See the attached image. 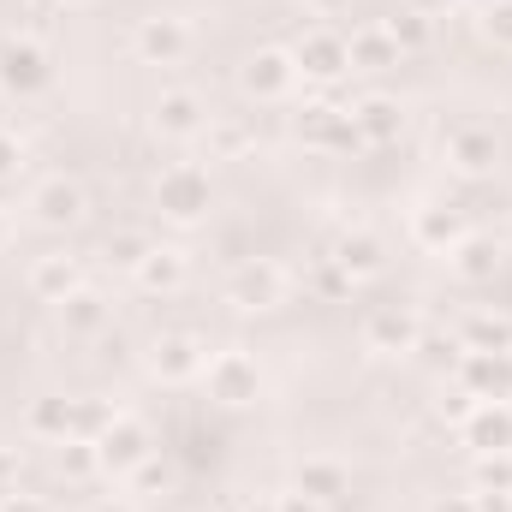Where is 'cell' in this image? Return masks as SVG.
Instances as JSON below:
<instances>
[{
	"mask_svg": "<svg viewBox=\"0 0 512 512\" xmlns=\"http://www.w3.org/2000/svg\"><path fill=\"white\" fill-rule=\"evenodd\" d=\"M197 370H203V352H197V340L173 334V340H161V346H155V376H167V382H185V376H197Z\"/></svg>",
	"mask_w": 512,
	"mask_h": 512,
	"instance_id": "e0dca14e",
	"label": "cell"
},
{
	"mask_svg": "<svg viewBox=\"0 0 512 512\" xmlns=\"http://www.w3.org/2000/svg\"><path fill=\"white\" fill-rule=\"evenodd\" d=\"M411 233H417V245H429V251H459V245H465V227H459L453 209H423V215L411 221Z\"/></svg>",
	"mask_w": 512,
	"mask_h": 512,
	"instance_id": "9a60e30c",
	"label": "cell"
},
{
	"mask_svg": "<svg viewBox=\"0 0 512 512\" xmlns=\"http://www.w3.org/2000/svg\"><path fill=\"white\" fill-rule=\"evenodd\" d=\"M429 512H477V501H465V495H453V501H435Z\"/></svg>",
	"mask_w": 512,
	"mask_h": 512,
	"instance_id": "836d02e7",
	"label": "cell"
},
{
	"mask_svg": "<svg viewBox=\"0 0 512 512\" xmlns=\"http://www.w3.org/2000/svg\"><path fill=\"white\" fill-rule=\"evenodd\" d=\"M346 54H352V66H364V72H387V66H399V42H393L387 30H358V36L346 42Z\"/></svg>",
	"mask_w": 512,
	"mask_h": 512,
	"instance_id": "ac0fdd59",
	"label": "cell"
},
{
	"mask_svg": "<svg viewBox=\"0 0 512 512\" xmlns=\"http://www.w3.org/2000/svg\"><path fill=\"white\" fill-rule=\"evenodd\" d=\"M447 161H453L459 173H489V167H495V137H489V131H477V126L453 131Z\"/></svg>",
	"mask_w": 512,
	"mask_h": 512,
	"instance_id": "5bb4252c",
	"label": "cell"
},
{
	"mask_svg": "<svg viewBox=\"0 0 512 512\" xmlns=\"http://www.w3.org/2000/svg\"><path fill=\"white\" fill-rule=\"evenodd\" d=\"M298 495H310V501H340L346 495V471L340 465H328V459H310V465H298Z\"/></svg>",
	"mask_w": 512,
	"mask_h": 512,
	"instance_id": "ffe728a7",
	"label": "cell"
},
{
	"mask_svg": "<svg viewBox=\"0 0 512 512\" xmlns=\"http://www.w3.org/2000/svg\"><path fill=\"white\" fill-rule=\"evenodd\" d=\"M0 84H6L12 96H36V90L48 84V60H42V48L24 42V36H0Z\"/></svg>",
	"mask_w": 512,
	"mask_h": 512,
	"instance_id": "7a4b0ae2",
	"label": "cell"
},
{
	"mask_svg": "<svg viewBox=\"0 0 512 512\" xmlns=\"http://www.w3.org/2000/svg\"><path fill=\"white\" fill-rule=\"evenodd\" d=\"M66 6H90V0H66Z\"/></svg>",
	"mask_w": 512,
	"mask_h": 512,
	"instance_id": "f35d334b",
	"label": "cell"
},
{
	"mask_svg": "<svg viewBox=\"0 0 512 512\" xmlns=\"http://www.w3.org/2000/svg\"><path fill=\"white\" fill-rule=\"evenodd\" d=\"M298 72H310V78H340L346 66H352V54H346V42L340 36H328V30H310L304 42H298Z\"/></svg>",
	"mask_w": 512,
	"mask_h": 512,
	"instance_id": "30bf717a",
	"label": "cell"
},
{
	"mask_svg": "<svg viewBox=\"0 0 512 512\" xmlns=\"http://www.w3.org/2000/svg\"><path fill=\"white\" fill-rule=\"evenodd\" d=\"M459 0H411V12H423V18H447Z\"/></svg>",
	"mask_w": 512,
	"mask_h": 512,
	"instance_id": "1f68e13d",
	"label": "cell"
},
{
	"mask_svg": "<svg viewBox=\"0 0 512 512\" xmlns=\"http://www.w3.org/2000/svg\"><path fill=\"white\" fill-rule=\"evenodd\" d=\"M0 512H48V507H36V501H24V495H6V501H0Z\"/></svg>",
	"mask_w": 512,
	"mask_h": 512,
	"instance_id": "e575fe53",
	"label": "cell"
},
{
	"mask_svg": "<svg viewBox=\"0 0 512 512\" xmlns=\"http://www.w3.org/2000/svg\"><path fill=\"white\" fill-rule=\"evenodd\" d=\"M30 209H36L42 227H78V221H84V191H78L72 179H48V185H36Z\"/></svg>",
	"mask_w": 512,
	"mask_h": 512,
	"instance_id": "52a82bcc",
	"label": "cell"
},
{
	"mask_svg": "<svg viewBox=\"0 0 512 512\" xmlns=\"http://www.w3.org/2000/svg\"><path fill=\"white\" fill-rule=\"evenodd\" d=\"M149 256V245L137 239V233H120V239H108V262H120V268H137Z\"/></svg>",
	"mask_w": 512,
	"mask_h": 512,
	"instance_id": "f1b7e54d",
	"label": "cell"
},
{
	"mask_svg": "<svg viewBox=\"0 0 512 512\" xmlns=\"http://www.w3.org/2000/svg\"><path fill=\"white\" fill-rule=\"evenodd\" d=\"M382 30L393 36V42H399V54H405V48H423V42H429V18H423V12H411V6H405V12H393Z\"/></svg>",
	"mask_w": 512,
	"mask_h": 512,
	"instance_id": "484cf974",
	"label": "cell"
},
{
	"mask_svg": "<svg viewBox=\"0 0 512 512\" xmlns=\"http://www.w3.org/2000/svg\"><path fill=\"white\" fill-rule=\"evenodd\" d=\"M108 322V304L96 298V292H72L66 298V328H78V334H96Z\"/></svg>",
	"mask_w": 512,
	"mask_h": 512,
	"instance_id": "cb8c5ba5",
	"label": "cell"
},
{
	"mask_svg": "<svg viewBox=\"0 0 512 512\" xmlns=\"http://www.w3.org/2000/svg\"><path fill=\"white\" fill-rule=\"evenodd\" d=\"M364 340H370V352H411L417 346V316L411 310H376Z\"/></svg>",
	"mask_w": 512,
	"mask_h": 512,
	"instance_id": "4fadbf2b",
	"label": "cell"
},
{
	"mask_svg": "<svg viewBox=\"0 0 512 512\" xmlns=\"http://www.w3.org/2000/svg\"><path fill=\"white\" fill-rule=\"evenodd\" d=\"M30 286H36L42 298H60V304H66V298L78 292V262H72V256H42V262L30 268Z\"/></svg>",
	"mask_w": 512,
	"mask_h": 512,
	"instance_id": "2e32d148",
	"label": "cell"
},
{
	"mask_svg": "<svg viewBox=\"0 0 512 512\" xmlns=\"http://www.w3.org/2000/svg\"><path fill=\"white\" fill-rule=\"evenodd\" d=\"M477 483H483V489H495V495H512V459H507V453H489V459L477 465Z\"/></svg>",
	"mask_w": 512,
	"mask_h": 512,
	"instance_id": "83f0119b",
	"label": "cell"
},
{
	"mask_svg": "<svg viewBox=\"0 0 512 512\" xmlns=\"http://www.w3.org/2000/svg\"><path fill=\"white\" fill-rule=\"evenodd\" d=\"M155 203H161V215H173V221H197V215L209 209V173H203V167H167L161 185H155Z\"/></svg>",
	"mask_w": 512,
	"mask_h": 512,
	"instance_id": "6da1fadb",
	"label": "cell"
},
{
	"mask_svg": "<svg viewBox=\"0 0 512 512\" xmlns=\"http://www.w3.org/2000/svg\"><path fill=\"white\" fill-rule=\"evenodd\" d=\"M209 137H215V149H221V155H239V149L251 143V137H245V126H215Z\"/></svg>",
	"mask_w": 512,
	"mask_h": 512,
	"instance_id": "4dcf8cb0",
	"label": "cell"
},
{
	"mask_svg": "<svg viewBox=\"0 0 512 512\" xmlns=\"http://www.w3.org/2000/svg\"><path fill=\"white\" fill-rule=\"evenodd\" d=\"M6 233H12V227H6V215H0V245H6Z\"/></svg>",
	"mask_w": 512,
	"mask_h": 512,
	"instance_id": "74e56055",
	"label": "cell"
},
{
	"mask_svg": "<svg viewBox=\"0 0 512 512\" xmlns=\"http://www.w3.org/2000/svg\"><path fill=\"white\" fill-rule=\"evenodd\" d=\"M459 376H465V387L477 399H507L512 393V352H471Z\"/></svg>",
	"mask_w": 512,
	"mask_h": 512,
	"instance_id": "9c48e42d",
	"label": "cell"
},
{
	"mask_svg": "<svg viewBox=\"0 0 512 512\" xmlns=\"http://www.w3.org/2000/svg\"><path fill=\"white\" fill-rule=\"evenodd\" d=\"M233 304L239 310H274L280 304V292H286V274L274 268V262H245L239 274H233Z\"/></svg>",
	"mask_w": 512,
	"mask_h": 512,
	"instance_id": "277c9868",
	"label": "cell"
},
{
	"mask_svg": "<svg viewBox=\"0 0 512 512\" xmlns=\"http://www.w3.org/2000/svg\"><path fill=\"white\" fill-rule=\"evenodd\" d=\"M203 126H209V114H203V102H197L191 90H167V96L155 102V131H161V137H197Z\"/></svg>",
	"mask_w": 512,
	"mask_h": 512,
	"instance_id": "8fae6325",
	"label": "cell"
},
{
	"mask_svg": "<svg viewBox=\"0 0 512 512\" xmlns=\"http://www.w3.org/2000/svg\"><path fill=\"white\" fill-rule=\"evenodd\" d=\"M453 268H459L465 280H489V274L501 268V251H495L489 239H465V245L453 251Z\"/></svg>",
	"mask_w": 512,
	"mask_h": 512,
	"instance_id": "603a6c76",
	"label": "cell"
},
{
	"mask_svg": "<svg viewBox=\"0 0 512 512\" xmlns=\"http://www.w3.org/2000/svg\"><path fill=\"white\" fill-rule=\"evenodd\" d=\"M465 435H471V447H483V453H507L512 447V405L507 399H489L483 411H471Z\"/></svg>",
	"mask_w": 512,
	"mask_h": 512,
	"instance_id": "7c38bea8",
	"label": "cell"
},
{
	"mask_svg": "<svg viewBox=\"0 0 512 512\" xmlns=\"http://www.w3.org/2000/svg\"><path fill=\"white\" fill-rule=\"evenodd\" d=\"M483 36L495 48H512V0H489L483 6Z\"/></svg>",
	"mask_w": 512,
	"mask_h": 512,
	"instance_id": "4316f807",
	"label": "cell"
},
{
	"mask_svg": "<svg viewBox=\"0 0 512 512\" xmlns=\"http://www.w3.org/2000/svg\"><path fill=\"white\" fill-rule=\"evenodd\" d=\"M137 280H143L149 292H173V286L185 280V256L179 251H155V245H149V256L137 262Z\"/></svg>",
	"mask_w": 512,
	"mask_h": 512,
	"instance_id": "44dd1931",
	"label": "cell"
},
{
	"mask_svg": "<svg viewBox=\"0 0 512 512\" xmlns=\"http://www.w3.org/2000/svg\"><path fill=\"white\" fill-rule=\"evenodd\" d=\"M352 126H358V137H370V143H387V137H399L405 114H399V102H387V96H370V102L352 114Z\"/></svg>",
	"mask_w": 512,
	"mask_h": 512,
	"instance_id": "d6986e66",
	"label": "cell"
},
{
	"mask_svg": "<svg viewBox=\"0 0 512 512\" xmlns=\"http://www.w3.org/2000/svg\"><path fill=\"white\" fill-rule=\"evenodd\" d=\"M96 512H131V507H120V501H108V507H96Z\"/></svg>",
	"mask_w": 512,
	"mask_h": 512,
	"instance_id": "d590c367",
	"label": "cell"
},
{
	"mask_svg": "<svg viewBox=\"0 0 512 512\" xmlns=\"http://www.w3.org/2000/svg\"><path fill=\"white\" fill-rule=\"evenodd\" d=\"M292 78H298V60H292V54H280V48H262V54L245 60V90L262 96V102L286 96V90H292Z\"/></svg>",
	"mask_w": 512,
	"mask_h": 512,
	"instance_id": "5b68a950",
	"label": "cell"
},
{
	"mask_svg": "<svg viewBox=\"0 0 512 512\" xmlns=\"http://www.w3.org/2000/svg\"><path fill=\"white\" fill-rule=\"evenodd\" d=\"M256 387H262V376L245 352H221L209 364V399H221V405H251Z\"/></svg>",
	"mask_w": 512,
	"mask_h": 512,
	"instance_id": "3957f363",
	"label": "cell"
},
{
	"mask_svg": "<svg viewBox=\"0 0 512 512\" xmlns=\"http://www.w3.org/2000/svg\"><path fill=\"white\" fill-rule=\"evenodd\" d=\"M334 262H340L346 274H376V268H382V245H376L370 233H358V239H346V245H340Z\"/></svg>",
	"mask_w": 512,
	"mask_h": 512,
	"instance_id": "d4e9b609",
	"label": "cell"
},
{
	"mask_svg": "<svg viewBox=\"0 0 512 512\" xmlns=\"http://www.w3.org/2000/svg\"><path fill=\"white\" fill-rule=\"evenodd\" d=\"M96 453H102V465H108V471H131V465H143L149 435H143L131 417H114V423L96 435Z\"/></svg>",
	"mask_w": 512,
	"mask_h": 512,
	"instance_id": "ba28073f",
	"label": "cell"
},
{
	"mask_svg": "<svg viewBox=\"0 0 512 512\" xmlns=\"http://www.w3.org/2000/svg\"><path fill=\"white\" fill-rule=\"evenodd\" d=\"M185 48H191V30H185L179 18H143V24H137V54H143L149 66H173Z\"/></svg>",
	"mask_w": 512,
	"mask_h": 512,
	"instance_id": "8992f818",
	"label": "cell"
},
{
	"mask_svg": "<svg viewBox=\"0 0 512 512\" xmlns=\"http://www.w3.org/2000/svg\"><path fill=\"white\" fill-rule=\"evenodd\" d=\"M316 6H322V12H334V6H340V0H316Z\"/></svg>",
	"mask_w": 512,
	"mask_h": 512,
	"instance_id": "8d00e7d4",
	"label": "cell"
},
{
	"mask_svg": "<svg viewBox=\"0 0 512 512\" xmlns=\"http://www.w3.org/2000/svg\"><path fill=\"white\" fill-rule=\"evenodd\" d=\"M24 167V149H18V137L12 131H0V179H12Z\"/></svg>",
	"mask_w": 512,
	"mask_h": 512,
	"instance_id": "f546056e",
	"label": "cell"
},
{
	"mask_svg": "<svg viewBox=\"0 0 512 512\" xmlns=\"http://www.w3.org/2000/svg\"><path fill=\"white\" fill-rule=\"evenodd\" d=\"M280 512H322V501H310V495L292 489V495H280Z\"/></svg>",
	"mask_w": 512,
	"mask_h": 512,
	"instance_id": "d6a6232c",
	"label": "cell"
},
{
	"mask_svg": "<svg viewBox=\"0 0 512 512\" xmlns=\"http://www.w3.org/2000/svg\"><path fill=\"white\" fill-rule=\"evenodd\" d=\"M30 435L66 441V435H72V399H36V405H30Z\"/></svg>",
	"mask_w": 512,
	"mask_h": 512,
	"instance_id": "7402d4cb",
	"label": "cell"
}]
</instances>
